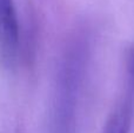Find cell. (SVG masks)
<instances>
[{
    "mask_svg": "<svg viewBox=\"0 0 134 133\" xmlns=\"http://www.w3.org/2000/svg\"><path fill=\"white\" fill-rule=\"evenodd\" d=\"M19 24L12 0H0V48L12 57L18 48Z\"/></svg>",
    "mask_w": 134,
    "mask_h": 133,
    "instance_id": "2",
    "label": "cell"
},
{
    "mask_svg": "<svg viewBox=\"0 0 134 133\" xmlns=\"http://www.w3.org/2000/svg\"><path fill=\"white\" fill-rule=\"evenodd\" d=\"M134 117V49L126 59L121 91L109 113L102 133H130Z\"/></svg>",
    "mask_w": 134,
    "mask_h": 133,
    "instance_id": "1",
    "label": "cell"
}]
</instances>
